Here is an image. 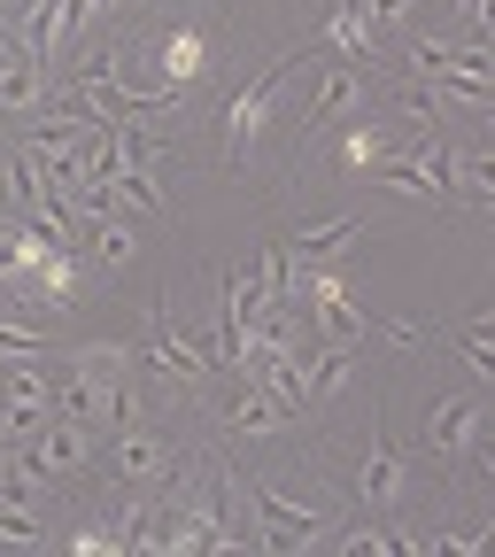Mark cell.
<instances>
[{
    "mask_svg": "<svg viewBox=\"0 0 495 557\" xmlns=\"http://www.w3.org/2000/svg\"><path fill=\"white\" fill-rule=\"evenodd\" d=\"M357 16H364L372 32H403V24L418 16V0H357Z\"/></svg>",
    "mask_w": 495,
    "mask_h": 557,
    "instance_id": "obj_22",
    "label": "cell"
},
{
    "mask_svg": "<svg viewBox=\"0 0 495 557\" xmlns=\"http://www.w3.org/2000/svg\"><path fill=\"white\" fill-rule=\"evenodd\" d=\"M78 248H86L101 271H132V256H139V240H132V225H124V209H101V218H86V225H78Z\"/></svg>",
    "mask_w": 495,
    "mask_h": 557,
    "instance_id": "obj_13",
    "label": "cell"
},
{
    "mask_svg": "<svg viewBox=\"0 0 495 557\" xmlns=\"http://www.w3.org/2000/svg\"><path fill=\"white\" fill-rule=\"evenodd\" d=\"M487 434V418H480V403L472 395H442L434 410H426V457L434 465H465V449Z\"/></svg>",
    "mask_w": 495,
    "mask_h": 557,
    "instance_id": "obj_9",
    "label": "cell"
},
{
    "mask_svg": "<svg viewBox=\"0 0 495 557\" xmlns=\"http://www.w3.org/2000/svg\"><path fill=\"white\" fill-rule=\"evenodd\" d=\"M248 496H256V549H271V557H295V549H310V542L333 534V511L287 496L279 480H256Z\"/></svg>",
    "mask_w": 495,
    "mask_h": 557,
    "instance_id": "obj_1",
    "label": "cell"
},
{
    "mask_svg": "<svg viewBox=\"0 0 495 557\" xmlns=\"http://www.w3.org/2000/svg\"><path fill=\"white\" fill-rule=\"evenodd\" d=\"M132 62H148V78L139 86H163V94H186V86H201V70H209V47H201V32H163L148 54H132Z\"/></svg>",
    "mask_w": 495,
    "mask_h": 557,
    "instance_id": "obj_7",
    "label": "cell"
},
{
    "mask_svg": "<svg viewBox=\"0 0 495 557\" xmlns=\"http://www.w3.org/2000/svg\"><path fill=\"white\" fill-rule=\"evenodd\" d=\"M39 542H47L39 504H24V496H0V549H39Z\"/></svg>",
    "mask_w": 495,
    "mask_h": 557,
    "instance_id": "obj_18",
    "label": "cell"
},
{
    "mask_svg": "<svg viewBox=\"0 0 495 557\" xmlns=\"http://www.w3.org/2000/svg\"><path fill=\"white\" fill-rule=\"evenodd\" d=\"M24 449H32V457H39V465H47L54 480H78V472L94 465L101 434H94V426H78V418H62V410H47L39 426L24 434Z\"/></svg>",
    "mask_w": 495,
    "mask_h": 557,
    "instance_id": "obj_5",
    "label": "cell"
},
{
    "mask_svg": "<svg viewBox=\"0 0 495 557\" xmlns=\"http://www.w3.org/2000/svg\"><path fill=\"white\" fill-rule=\"evenodd\" d=\"M318 39H325L341 62H357V70H372V62H380V32L357 16V0H333L325 24H318Z\"/></svg>",
    "mask_w": 495,
    "mask_h": 557,
    "instance_id": "obj_12",
    "label": "cell"
},
{
    "mask_svg": "<svg viewBox=\"0 0 495 557\" xmlns=\"http://www.w3.org/2000/svg\"><path fill=\"white\" fill-rule=\"evenodd\" d=\"M47 94H54V70H39L16 47V32H9V39H0V116H39Z\"/></svg>",
    "mask_w": 495,
    "mask_h": 557,
    "instance_id": "obj_10",
    "label": "cell"
},
{
    "mask_svg": "<svg viewBox=\"0 0 495 557\" xmlns=\"http://www.w3.org/2000/svg\"><path fill=\"white\" fill-rule=\"evenodd\" d=\"M380 333H387V348H403V357L426 348V325H410V318H380Z\"/></svg>",
    "mask_w": 495,
    "mask_h": 557,
    "instance_id": "obj_23",
    "label": "cell"
},
{
    "mask_svg": "<svg viewBox=\"0 0 495 557\" xmlns=\"http://www.w3.org/2000/svg\"><path fill=\"white\" fill-rule=\"evenodd\" d=\"M139 364L156 372V387L194 395V387L209 380V348H201L194 333H178V325H171V302H156V310H148V341H139Z\"/></svg>",
    "mask_w": 495,
    "mask_h": 557,
    "instance_id": "obj_3",
    "label": "cell"
},
{
    "mask_svg": "<svg viewBox=\"0 0 495 557\" xmlns=\"http://www.w3.org/2000/svg\"><path fill=\"white\" fill-rule=\"evenodd\" d=\"M341 163H348V171H380V163H387V132H380V124H348Z\"/></svg>",
    "mask_w": 495,
    "mask_h": 557,
    "instance_id": "obj_20",
    "label": "cell"
},
{
    "mask_svg": "<svg viewBox=\"0 0 495 557\" xmlns=\"http://www.w3.org/2000/svg\"><path fill=\"white\" fill-rule=\"evenodd\" d=\"M449 201H472V209H487V201H495V156H487V148H457Z\"/></svg>",
    "mask_w": 495,
    "mask_h": 557,
    "instance_id": "obj_16",
    "label": "cell"
},
{
    "mask_svg": "<svg viewBox=\"0 0 495 557\" xmlns=\"http://www.w3.org/2000/svg\"><path fill=\"white\" fill-rule=\"evenodd\" d=\"M341 557H395V527H348Z\"/></svg>",
    "mask_w": 495,
    "mask_h": 557,
    "instance_id": "obj_21",
    "label": "cell"
},
{
    "mask_svg": "<svg viewBox=\"0 0 495 557\" xmlns=\"http://www.w3.org/2000/svg\"><path fill=\"white\" fill-rule=\"evenodd\" d=\"M101 442H109V487H116V496L163 487V472L178 465L171 434H163V426H148V418H132V426H116V434H101Z\"/></svg>",
    "mask_w": 495,
    "mask_h": 557,
    "instance_id": "obj_2",
    "label": "cell"
},
{
    "mask_svg": "<svg viewBox=\"0 0 495 557\" xmlns=\"http://www.w3.org/2000/svg\"><path fill=\"white\" fill-rule=\"evenodd\" d=\"M341 240H357V218H348V209H341V218H325V225H302V233L287 240V256H302V263H333Z\"/></svg>",
    "mask_w": 495,
    "mask_h": 557,
    "instance_id": "obj_17",
    "label": "cell"
},
{
    "mask_svg": "<svg viewBox=\"0 0 495 557\" xmlns=\"http://www.w3.org/2000/svg\"><path fill=\"white\" fill-rule=\"evenodd\" d=\"M403 496H410V457L395 442H372L364 465H357V504L364 511H395Z\"/></svg>",
    "mask_w": 495,
    "mask_h": 557,
    "instance_id": "obj_11",
    "label": "cell"
},
{
    "mask_svg": "<svg viewBox=\"0 0 495 557\" xmlns=\"http://www.w3.org/2000/svg\"><path fill=\"white\" fill-rule=\"evenodd\" d=\"M457 348H465V372H472V380H495V318H487V310H472V318L457 325Z\"/></svg>",
    "mask_w": 495,
    "mask_h": 557,
    "instance_id": "obj_19",
    "label": "cell"
},
{
    "mask_svg": "<svg viewBox=\"0 0 495 557\" xmlns=\"http://www.w3.org/2000/svg\"><path fill=\"white\" fill-rule=\"evenodd\" d=\"M295 62H302V47H287L279 62H263V78H256V86H240V94L225 101V163H233V171L256 156L263 116H271V101H279V86H287V70H295Z\"/></svg>",
    "mask_w": 495,
    "mask_h": 557,
    "instance_id": "obj_4",
    "label": "cell"
},
{
    "mask_svg": "<svg viewBox=\"0 0 495 557\" xmlns=\"http://www.w3.org/2000/svg\"><path fill=\"white\" fill-rule=\"evenodd\" d=\"M357 101H364V70H357V62H333L325 78H318V94H310V109L295 116V156H310V139H318L333 116H348Z\"/></svg>",
    "mask_w": 495,
    "mask_h": 557,
    "instance_id": "obj_8",
    "label": "cell"
},
{
    "mask_svg": "<svg viewBox=\"0 0 495 557\" xmlns=\"http://www.w3.org/2000/svg\"><path fill=\"white\" fill-rule=\"evenodd\" d=\"M0 410L32 434L39 418L54 410V364L47 357H0Z\"/></svg>",
    "mask_w": 495,
    "mask_h": 557,
    "instance_id": "obj_6",
    "label": "cell"
},
{
    "mask_svg": "<svg viewBox=\"0 0 495 557\" xmlns=\"http://www.w3.org/2000/svg\"><path fill=\"white\" fill-rule=\"evenodd\" d=\"M279 426H287V418H279L248 380H233V403H225V434H248V442H271Z\"/></svg>",
    "mask_w": 495,
    "mask_h": 557,
    "instance_id": "obj_14",
    "label": "cell"
},
{
    "mask_svg": "<svg viewBox=\"0 0 495 557\" xmlns=\"http://www.w3.org/2000/svg\"><path fill=\"white\" fill-rule=\"evenodd\" d=\"M302 380H310V403H333L348 380H357V348H318V357H302Z\"/></svg>",
    "mask_w": 495,
    "mask_h": 557,
    "instance_id": "obj_15",
    "label": "cell"
}]
</instances>
